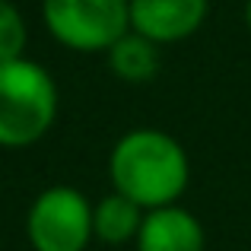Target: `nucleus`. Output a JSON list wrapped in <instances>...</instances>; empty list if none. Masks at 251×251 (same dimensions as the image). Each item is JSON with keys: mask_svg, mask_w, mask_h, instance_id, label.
Listing matches in <instances>:
<instances>
[{"mask_svg": "<svg viewBox=\"0 0 251 251\" xmlns=\"http://www.w3.org/2000/svg\"><path fill=\"white\" fill-rule=\"evenodd\" d=\"M143 223V210L121 197L118 191L105 194L102 201L92 203V239L105 242V245H127L137 242Z\"/></svg>", "mask_w": 251, "mask_h": 251, "instance_id": "7", "label": "nucleus"}, {"mask_svg": "<svg viewBox=\"0 0 251 251\" xmlns=\"http://www.w3.org/2000/svg\"><path fill=\"white\" fill-rule=\"evenodd\" d=\"M29 45V25L13 0H0V64L25 57Z\"/></svg>", "mask_w": 251, "mask_h": 251, "instance_id": "9", "label": "nucleus"}, {"mask_svg": "<svg viewBox=\"0 0 251 251\" xmlns=\"http://www.w3.org/2000/svg\"><path fill=\"white\" fill-rule=\"evenodd\" d=\"M105 54H108L111 74L124 83H147L159 74V45L137 32L121 35Z\"/></svg>", "mask_w": 251, "mask_h": 251, "instance_id": "8", "label": "nucleus"}, {"mask_svg": "<svg viewBox=\"0 0 251 251\" xmlns=\"http://www.w3.org/2000/svg\"><path fill=\"white\" fill-rule=\"evenodd\" d=\"M42 23L57 45L96 54L130 32V0H42Z\"/></svg>", "mask_w": 251, "mask_h": 251, "instance_id": "3", "label": "nucleus"}, {"mask_svg": "<svg viewBox=\"0 0 251 251\" xmlns=\"http://www.w3.org/2000/svg\"><path fill=\"white\" fill-rule=\"evenodd\" d=\"M25 239L35 251H86L92 242V203L70 184L45 188L25 213Z\"/></svg>", "mask_w": 251, "mask_h": 251, "instance_id": "4", "label": "nucleus"}, {"mask_svg": "<svg viewBox=\"0 0 251 251\" xmlns=\"http://www.w3.org/2000/svg\"><path fill=\"white\" fill-rule=\"evenodd\" d=\"M57 118V86L42 64L19 57L0 64V147L38 143Z\"/></svg>", "mask_w": 251, "mask_h": 251, "instance_id": "2", "label": "nucleus"}, {"mask_svg": "<svg viewBox=\"0 0 251 251\" xmlns=\"http://www.w3.org/2000/svg\"><path fill=\"white\" fill-rule=\"evenodd\" d=\"M245 25H248V32H251V0L245 3Z\"/></svg>", "mask_w": 251, "mask_h": 251, "instance_id": "10", "label": "nucleus"}, {"mask_svg": "<svg viewBox=\"0 0 251 251\" xmlns=\"http://www.w3.org/2000/svg\"><path fill=\"white\" fill-rule=\"evenodd\" d=\"M207 235L203 226L191 210L178 207H159L147 210L137 232V251H203Z\"/></svg>", "mask_w": 251, "mask_h": 251, "instance_id": "6", "label": "nucleus"}, {"mask_svg": "<svg viewBox=\"0 0 251 251\" xmlns=\"http://www.w3.org/2000/svg\"><path fill=\"white\" fill-rule=\"evenodd\" d=\"M108 175L121 197L147 213L172 207L184 194L191 162L184 147L166 130L137 127L115 143L108 156Z\"/></svg>", "mask_w": 251, "mask_h": 251, "instance_id": "1", "label": "nucleus"}, {"mask_svg": "<svg viewBox=\"0 0 251 251\" xmlns=\"http://www.w3.org/2000/svg\"><path fill=\"white\" fill-rule=\"evenodd\" d=\"M210 13V0H130V32L162 45L191 38Z\"/></svg>", "mask_w": 251, "mask_h": 251, "instance_id": "5", "label": "nucleus"}]
</instances>
